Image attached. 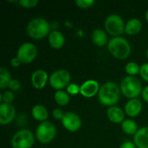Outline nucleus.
Here are the masks:
<instances>
[{"instance_id": "1", "label": "nucleus", "mask_w": 148, "mask_h": 148, "mask_svg": "<svg viewBox=\"0 0 148 148\" xmlns=\"http://www.w3.org/2000/svg\"><path fill=\"white\" fill-rule=\"evenodd\" d=\"M121 88L114 82H107L101 86L98 93V100L101 104L107 107H113L120 101Z\"/></svg>"}, {"instance_id": "22", "label": "nucleus", "mask_w": 148, "mask_h": 148, "mask_svg": "<svg viewBox=\"0 0 148 148\" xmlns=\"http://www.w3.org/2000/svg\"><path fill=\"white\" fill-rule=\"evenodd\" d=\"M54 99L57 105L61 107H65L70 101V95H69L67 91L58 90V91H56L54 95Z\"/></svg>"}, {"instance_id": "7", "label": "nucleus", "mask_w": 148, "mask_h": 148, "mask_svg": "<svg viewBox=\"0 0 148 148\" xmlns=\"http://www.w3.org/2000/svg\"><path fill=\"white\" fill-rule=\"evenodd\" d=\"M35 143V135L29 129L17 131L10 140L12 148H31Z\"/></svg>"}, {"instance_id": "18", "label": "nucleus", "mask_w": 148, "mask_h": 148, "mask_svg": "<svg viewBox=\"0 0 148 148\" xmlns=\"http://www.w3.org/2000/svg\"><path fill=\"white\" fill-rule=\"evenodd\" d=\"M92 42L95 45L98 47H103L106 44L108 45L109 40L108 38V34L105 30L101 29H96L93 31L91 36Z\"/></svg>"}, {"instance_id": "5", "label": "nucleus", "mask_w": 148, "mask_h": 148, "mask_svg": "<svg viewBox=\"0 0 148 148\" xmlns=\"http://www.w3.org/2000/svg\"><path fill=\"white\" fill-rule=\"evenodd\" d=\"M106 32L111 35L113 37L121 36L125 32L126 23L123 18L118 14H110L104 23Z\"/></svg>"}, {"instance_id": "33", "label": "nucleus", "mask_w": 148, "mask_h": 148, "mask_svg": "<svg viewBox=\"0 0 148 148\" xmlns=\"http://www.w3.org/2000/svg\"><path fill=\"white\" fill-rule=\"evenodd\" d=\"M22 62H20V60L16 56V57H12L11 60H10V65L13 67V68H16V67H19L20 64Z\"/></svg>"}, {"instance_id": "3", "label": "nucleus", "mask_w": 148, "mask_h": 148, "mask_svg": "<svg viewBox=\"0 0 148 148\" xmlns=\"http://www.w3.org/2000/svg\"><path fill=\"white\" fill-rule=\"evenodd\" d=\"M49 23L42 17H36L31 19L26 27V31L29 36L33 39L40 40L49 35L50 31Z\"/></svg>"}, {"instance_id": "28", "label": "nucleus", "mask_w": 148, "mask_h": 148, "mask_svg": "<svg viewBox=\"0 0 148 148\" xmlns=\"http://www.w3.org/2000/svg\"><path fill=\"white\" fill-rule=\"evenodd\" d=\"M81 86H79L76 83H70L67 87V92L69 93V95H75L80 93Z\"/></svg>"}, {"instance_id": "12", "label": "nucleus", "mask_w": 148, "mask_h": 148, "mask_svg": "<svg viewBox=\"0 0 148 148\" xmlns=\"http://www.w3.org/2000/svg\"><path fill=\"white\" fill-rule=\"evenodd\" d=\"M16 117V109L12 104H0V123L1 125H8L13 121Z\"/></svg>"}, {"instance_id": "19", "label": "nucleus", "mask_w": 148, "mask_h": 148, "mask_svg": "<svg viewBox=\"0 0 148 148\" xmlns=\"http://www.w3.org/2000/svg\"><path fill=\"white\" fill-rule=\"evenodd\" d=\"M142 29V23L138 18H131L126 23L125 33L129 36H134Z\"/></svg>"}, {"instance_id": "15", "label": "nucleus", "mask_w": 148, "mask_h": 148, "mask_svg": "<svg viewBox=\"0 0 148 148\" xmlns=\"http://www.w3.org/2000/svg\"><path fill=\"white\" fill-rule=\"evenodd\" d=\"M125 111L118 106L110 107L107 111L108 120L114 124L122 123L125 121Z\"/></svg>"}, {"instance_id": "31", "label": "nucleus", "mask_w": 148, "mask_h": 148, "mask_svg": "<svg viewBox=\"0 0 148 148\" xmlns=\"http://www.w3.org/2000/svg\"><path fill=\"white\" fill-rule=\"evenodd\" d=\"M64 112L61 108H56L52 111V115L55 120L56 121H62L64 116Z\"/></svg>"}, {"instance_id": "35", "label": "nucleus", "mask_w": 148, "mask_h": 148, "mask_svg": "<svg viewBox=\"0 0 148 148\" xmlns=\"http://www.w3.org/2000/svg\"><path fill=\"white\" fill-rule=\"evenodd\" d=\"M145 17H146V20H147V22L148 23V10L146 11V14H145Z\"/></svg>"}, {"instance_id": "11", "label": "nucleus", "mask_w": 148, "mask_h": 148, "mask_svg": "<svg viewBox=\"0 0 148 148\" xmlns=\"http://www.w3.org/2000/svg\"><path fill=\"white\" fill-rule=\"evenodd\" d=\"M99 82L95 80H88L81 85L80 94L85 98H92L100 91Z\"/></svg>"}, {"instance_id": "16", "label": "nucleus", "mask_w": 148, "mask_h": 148, "mask_svg": "<svg viewBox=\"0 0 148 148\" xmlns=\"http://www.w3.org/2000/svg\"><path fill=\"white\" fill-rule=\"evenodd\" d=\"M134 143L137 148H148V127H143L134 136Z\"/></svg>"}, {"instance_id": "30", "label": "nucleus", "mask_w": 148, "mask_h": 148, "mask_svg": "<svg viewBox=\"0 0 148 148\" xmlns=\"http://www.w3.org/2000/svg\"><path fill=\"white\" fill-rule=\"evenodd\" d=\"M140 75L141 78L148 82V62H146L140 66Z\"/></svg>"}, {"instance_id": "32", "label": "nucleus", "mask_w": 148, "mask_h": 148, "mask_svg": "<svg viewBox=\"0 0 148 148\" xmlns=\"http://www.w3.org/2000/svg\"><path fill=\"white\" fill-rule=\"evenodd\" d=\"M120 148H137V147H136V146L134 145V142H132V141H125V142H123V143L121 145Z\"/></svg>"}, {"instance_id": "2", "label": "nucleus", "mask_w": 148, "mask_h": 148, "mask_svg": "<svg viewBox=\"0 0 148 148\" xmlns=\"http://www.w3.org/2000/svg\"><path fill=\"white\" fill-rule=\"evenodd\" d=\"M108 50L114 58L125 60L131 54V45L123 36L112 37L108 43Z\"/></svg>"}, {"instance_id": "23", "label": "nucleus", "mask_w": 148, "mask_h": 148, "mask_svg": "<svg viewBox=\"0 0 148 148\" xmlns=\"http://www.w3.org/2000/svg\"><path fill=\"white\" fill-rule=\"evenodd\" d=\"M11 80L12 79H11L10 73L9 72V70L2 67L0 69V88L3 89L7 88Z\"/></svg>"}, {"instance_id": "14", "label": "nucleus", "mask_w": 148, "mask_h": 148, "mask_svg": "<svg viewBox=\"0 0 148 148\" xmlns=\"http://www.w3.org/2000/svg\"><path fill=\"white\" fill-rule=\"evenodd\" d=\"M142 102L140 99H131L125 105V114L130 118L137 117L142 111Z\"/></svg>"}, {"instance_id": "9", "label": "nucleus", "mask_w": 148, "mask_h": 148, "mask_svg": "<svg viewBox=\"0 0 148 148\" xmlns=\"http://www.w3.org/2000/svg\"><path fill=\"white\" fill-rule=\"evenodd\" d=\"M37 56V49L34 43L24 42L17 49L16 57L23 64L31 63Z\"/></svg>"}, {"instance_id": "29", "label": "nucleus", "mask_w": 148, "mask_h": 148, "mask_svg": "<svg viewBox=\"0 0 148 148\" xmlns=\"http://www.w3.org/2000/svg\"><path fill=\"white\" fill-rule=\"evenodd\" d=\"M8 88L10 89V91L16 92V91H17V90L20 89V88H21V83H20L19 81H17V80H16V79H12V80L10 82V83H9V85H8Z\"/></svg>"}, {"instance_id": "6", "label": "nucleus", "mask_w": 148, "mask_h": 148, "mask_svg": "<svg viewBox=\"0 0 148 148\" xmlns=\"http://www.w3.org/2000/svg\"><path fill=\"white\" fill-rule=\"evenodd\" d=\"M35 136L40 143L48 144L51 142L56 136V126L49 121L41 122L36 129Z\"/></svg>"}, {"instance_id": "24", "label": "nucleus", "mask_w": 148, "mask_h": 148, "mask_svg": "<svg viewBox=\"0 0 148 148\" xmlns=\"http://www.w3.org/2000/svg\"><path fill=\"white\" fill-rule=\"evenodd\" d=\"M126 72L128 75L130 76H135L138 74H140V66L134 62H130L128 63H127L126 67H125Z\"/></svg>"}, {"instance_id": "27", "label": "nucleus", "mask_w": 148, "mask_h": 148, "mask_svg": "<svg viewBox=\"0 0 148 148\" xmlns=\"http://www.w3.org/2000/svg\"><path fill=\"white\" fill-rule=\"evenodd\" d=\"M95 3V2L94 0H76L75 1V4L81 9H89Z\"/></svg>"}, {"instance_id": "26", "label": "nucleus", "mask_w": 148, "mask_h": 148, "mask_svg": "<svg viewBox=\"0 0 148 148\" xmlns=\"http://www.w3.org/2000/svg\"><path fill=\"white\" fill-rule=\"evenodd\" d=\"M17 3L25 9H32L37 6L39 3L38 0H20L17 1Z\"/></svg>"}, {"instance_id": "25", "label": "nucleus", "mask_w": 148, "mask_h": 148, "mask_svg": "<svg viewBox=\"0 0 148 148\" xmlns=\"http://www.w3.org/2000/svg\"><path fill=\"white\" fill-rule=\"evenodd\" d=\"M15 100L14 93L10 90H6L3 94H0V101L1 103L11 104Z\"/></svg>"}, {"instance_id": "13", "label": "nucleus", "mask_w": 148, "mask_h": 148, "mask_svg": "<svg viewBox=\"0 0 148 148\" xmlns=\"http://www.w3.org/2000/svg\"><path fill=\"white\" fill-rule=\"evenodd\" d=\"M49 79V76L48 73L43 69L35 70L31 75V83L36 89L43 88L46 86Z\"/></svg>"}, {"instance_id": "34", "label": "nucleus", "mask_w": 148, "mask_h": 148, "mask_svg": "<svg viewBox=\"0 0 148 148\" xmlns=\"http://www.w3.org/2000/svg\"><path fill=\"white\" fill-rule=\"evenodd\" d=\"M141 96H142V99L148 103V85L143 88L142 93H141Z\"/></svg>"}, {"instance_id": "21", "label": "nucleus", "mask_w": 148, "mask_h": 148, "mask_svg": "<svg viewBox=\"0 0 148 148\" xmlns=\"http://www.w3.org/2000/svg\"><path fill=\"white\" fill-rule=\"evenodd\" d=\"M121 129L126 134L134 136L139 130L137 123L132 119H125V121L121 123Z\"/></svg>"}, {"instance_id": "17", "label": "nucleus", "mask_w": 148, "mask_h": 148, "mask_svg": "<svg viewBox=\"0 0 148 148\" xmlns=\"http://www.w3.org/2000/svg\"><path fill=\"white\" fill-rule=\"evenodd\" d=\"M49 43L51 48L60 49L65 44V37L59 30H52L49 35Z\"/></svg>"}, {"instance_id": "4", "label": "nucleus", "mask_w": 148, "mask_h": 148, "mask_svg": "<svg viewBox=\"0 0 148 148\" xmlns=\"http://www.w3.org/2000/svg\"><path fill=\"white\" fill-rule=\"evenodd\" d=\"M121 92V94L128 98L129 100L131 99H136L139 97L140 95L142 93V85L139 78L136 76H125L120 85Z\"/></svg>"}, {"instance_id": "10", "label": "nucleus", "mask_w": 148, "mask_h": 148, "mask_svg": "<svg viewBox=\"0 0 148 148\" xmlns=\"http://www.w3.org/2000/svg\"><path fill=\"white\" fill-rule=\"evenodd\" d=\"M62 124L65 129L75 133L81 128L82 122V119L77 114L72 111H68L64 114V116L62 120Z\"/></svg>"}, {"instance_id": "20", "label": "nucleus", "mask_w": 148, "mask_h": 148, "mask_svg": "<svg viewBox=\"0 0 148 148\" xmlns=\"http://www.w3.org/2000/svg\"><path fill=\"white\" fill-rule=\"evenodd\" d=\"M32 117L40 122H44L48 121L49 118V111L43 105H36L32 108L31 110Z\"/></svg>"}, {"instance_id": "36", "label": "nucleus", "mask_w": 148, "mask_h": 148, "mask_svg": "<svg viewBox=\"0 0 148 148\" xmlns=\"http://www.w3.org/2000/svg\"><path fill=\"white\" fill-rule=\"evenodd\" d=\"M146 54H147V61H148V49H147V53H146Z\"/></svg>"}, {"instance_id": "8", "label": "nucleus", "mask_w": 148, "mask_h": 148, "mask_svg": "<svg viewBox=\"0 0 148 148\" xmlns=\"http://www.w3.org/2000/svg\"><path fill=\"white\" fill-rule=\"evenodd\" d=\"M70 81L71 75L67 69H57L54 71L49 75V79L50 86L56 91L62 90L64 88H67L70 84Z\"/></svg>"}]
</instances>
